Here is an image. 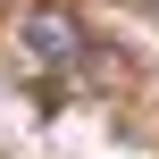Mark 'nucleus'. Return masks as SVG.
<instances>
[{
  "mask_svg": "<svg viewBox=\"0 0 159 159\" xmlns=\"http://www.w3.org/2000/svg\"><path fill=\"white\" fill-rule=\"evenodd\" d=\"M17 50H25L34 75H67V67H84V17H75L67 0H42V8H25Z\"/></svg>",
  "mask_w": 159,
  "mask_h": 159,
  "instance_id": "f257e3e1",
  "label": "nucleus"
},
{
  "mask_svg": "<svg viewBox=\"0 0 159 159\" xmlns=\"http://www.w3.org/2000/svg\"><path fill=\"white\" fill-rule=\"evenodd\" d=\"M151 8H159V0H151Z\"/></svg>",
  "mask_w": 159,
  "mask_h": 159,
  "instance_id": "f03ea898",
  "label": "nucleus"
}]
</instances>
